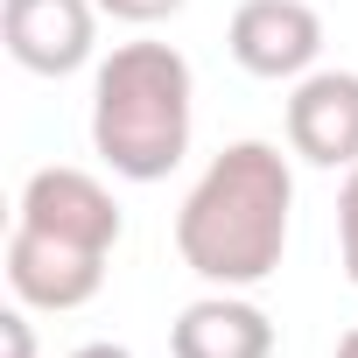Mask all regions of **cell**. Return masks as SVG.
<instances>
[{
	"mask_svg": "<svg viewBox=\"0 0 358 358\" xmlns=\"http://www.w3.org/2000/svg\"><path fill=\"white\" fill-rule=\"evenodd\" d=\"M0 36L8 57L36 78H64L92 57L99 0H0Z\"/></svg>",
	"mask_w": 358,
	"mask_h": 358,
	"instance_id": "5",
	"label": "cell"
},
{
	"mask_svg": "<svg viewBox=\"0 0 358 358\" xmlns=\"http://www.w3.org/2000/svg\"><path fill=\"white\" fill-rule=\"evenodd\" d=\"M288 148L316 169H358V71H309L288 99Z\"/></svg>",
	"mask_w": 358,
	"mask_h": 358,
	"instance_id": "7",
	"label": "cell"
},
{
	"mask_svg": "<svg viewBox=\"0 0 358 358\" xmlns=\"http://www.w3.org/2000/svg\"><path fill=\"white\" fill-rule=\"evenodd\" d=\"M183 0H99V15H113V22H134V29H148V22H169Z\"/></svg>",
	"mask_w": 358,
	"mask_h": 358,
	"instance_id": "10",
	"label": "cell"
},
{
	"mask_svg": "<svg viewBox=\"0 0 358 358\" xmlns=\"http://www.w3.org/2000/svg\"><path fill=\"white\" fill-rule=\"evenodd\" d=\"M169 358H274V323L246 295H197L169 330Z\"/></svg>",
	"mask_w": 358,
	"mask_h": 358,
	"instance_id": "8",
	"label": "cell"
},
{
	"mask_svg": "<svg viewBox=\"0 0 358 358\" xmlns=\"http://www.w3.org/2000/svg\"><path fill=\"white\" fill-rule=\"evenodd\" d=\"M337 253H344V274L358 281V169L344 176V190H337Z\"/></svg>",
	"mask_w": 358,
	"mask_h": 358,
	"instance_id": "9",
	"label": "cell"
},
{
	"mask_svg": "<svg viewBox=\"0 0 358 358\" xmlns=\"http://www.w3.org/2000/svg\"><path fill=\"white\" fill-rule=\"evenodd\" d=\"M0 358H36V330L22 309H0Z\"/></svg>",
	"mask_w": 358,
	"mask_h": 358,
	"instance_id": "11",
	"label": "cell"
},
{
	"mask_svg": "<svg viewBox=\"0 0 358 358\" xmlns=\"http://www.w3.org/2000/svg\"><path fill=\"white\" fill-rule=\"evenodd\" d=\"M22 225L57 232L71 246H99V253L120 246V204H113V190L99 183V176H85V169H36L22 183Z\"/></svg>",
	"mask_w": 358,
	"mask_h": 358,
	"instance_id": "6",
	"label": "cell"
},
{
	"mask_svg": "<svg viewBox=\"0 0 358 358\" xmlns=\"http://www.w3.org/2000/svg\"><path fill=\"white\" fill-rule=\"evenodd\" d=\"M8 288L29 302V309H78L106 288V253L99 246H71L57 232H36V225H15L8 239Z\"/></svg>",
	"mask_w": 358,
	"mask_h": 358,
	"instance_id": "3",
	"label": "cell"
},
{
	"mask_svg": "<svg viewBox=\"0 0 358 358\" xmlns=\"http://www.w3.org/2000/svg\"><path fill=\"white\" fill-rule=\"evenodd\" d=\"M92 148L127 183H162L190 155V64L169 43H120L92 85Z\"/></svg>",
	"mask_w": 358,
	"mask_h": 358,
	"instance_id": "2",
	"label": "cell"
},
{
	"mask_svg": "<svg viewBox=\"0 0 358 358\" xmlns=\"http://www.w3.org/2000/svg\"><path fill=\"white\" fill-rule=\"evenodd\" d=\"M288 204H295L288 155L267 141H232L176 211V253L190 274L218 288L267 281L288 246Z\"/></svg>",
	"mask_w": 358,
	"mask_h": 358,
	"instance_id": "1",
	"label": "cell"
},
{
	"mask_svg": "<svg viewBox=\"0 0 358 358\" xmlns=\"http://www.w3.org/2000/svg\"><path fill=\"white\" fill-rule=\"evenodd\" d=\"M232 57L253 78H309L323 50V15L309 0H239L232 8Z\"/></svg>",
	"mask_w": 358,
	"mask_h": 358,
	"instance_id": "4",
	"label": "cell"
},
{
	"mask_svg": "<svg viewBox=\"0 0 358 358\" xmlns=\"http://www.w3.org/2000/svg\"><path fill=\"white\" fill-rule=\"evenodd\" d=\"M337 358H358V323H351V330L337 337Z\"/></svg>",
	"mask_w": 358,
	"mask_h": 358,
	"instance_id": "13",
	"label": "cell"
},
{
	"mask_svg": "<svg viewBox=\"0 0 358 358\" xmlns=\"http://www.w3.org/2000/svg\"><path fill=\"white\" fill-rule=\"evenodd\" d=\"M71 358H134V351H127V344H78Z\"/></svg>",
	"mask_w": 358,
	"mask_h": 358,
	"instance_id": "12",
	"label": "cell"
}]
</instances>
